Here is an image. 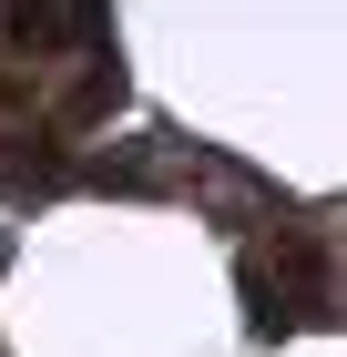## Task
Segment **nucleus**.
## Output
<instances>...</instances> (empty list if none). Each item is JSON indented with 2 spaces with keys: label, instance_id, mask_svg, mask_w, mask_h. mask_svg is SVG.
I'll return each mask as SVG.
<instances>
[{
  "label": "nucleus",
  "instance_id": "7ed1b4c3",
  "mask_svg": "<svg viewBox=\"0 0 347 357\" xmlns=\"http://www.w3.org/2000/svg\"><path fill=\"white\" fill-rule=\"evenodd\" d=\"M123 61H92V72H82L72 82V102H61V133H82V123H103V112H123Z\"/></svg>",
  "mask_w": 347,
  "mask_h": 357
},
{
  "label": "nucleus",
  "instance_id": "f03ea898",
  "mask_svg": "<svg viewBox=\"0 0 347 357\" xmlns=\"http://www.w3.org/2000/svg\"><path fill=\"white\" fill-rule=\"evenodd\" d=\"M0 31H10L21 52H52V41H82V52H103V41H112V21H103V10H10Z\"/></svg>",
  "mask_w": 347,
  "mask_h": 357
},
{
  "label": "nucleus",
  "instance_id": "f257e3e1",
  "mask_svg": "<svg viewBox=\"0 0 347 357\" xmlns=\"http://www.w3.org/2000/svg\"><path fill=\"white\" fill-rule=\"evenodd\" d=\"M235 296H245V327L256 337H296V327H327V306H337V266L307 225H286L276 245H256L235 266Z\"/></svg>",
  "mask_w": 347,
  "mask_h": 357
}]
</instances>
